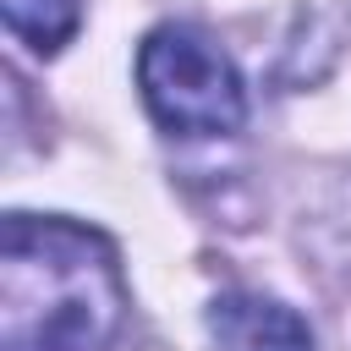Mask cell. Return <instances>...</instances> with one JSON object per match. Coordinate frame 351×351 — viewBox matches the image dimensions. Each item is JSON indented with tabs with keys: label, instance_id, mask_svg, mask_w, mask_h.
<instances>
[{
	"label": "cell",
	"instance_id": "obj_1",
	"mask_svg": "<svg viewBox=\"0 0 351 351\" xmlns=\"http://www.w3.org/2000/svg\"><path fill=\"white\" fill-rule=\"evenodd\" d=\"M126 324L115 247L71 219L11 214L0 236V351H104Z\"/></svg>",
	"mask_w": 351,
	"mask_h": 351
},
{
	"label": "cell",
	"instance_id": "obj_2",
	"mask_svg": "<svg viewBox=\"0 0 351 351\" xmlns=\"http://www.w3.org/2000/svg\"><path fill=\"white\" fill-rule=\"evenodd\" d=\"M137 88L148 115L170 137H225L247 121V88L236 60L186 22H165L143 38Z\"/></svg>",
	"mask_w": 351,
	"mask_h": 351
},
{
	"label": "cell",
	"instance_id": "obj_3",
	"mask_svg": "<svg viewBox=\"0 0 351 351\" xmlns=\"http://www.w3.org/2000/svg\"><path fill=\"white\" fill-rule=\"evenodd\" d=\"M208 335L219 351H313V329L274 296L230 291L208 307Z\"/></svg>",
	"mask_w": 351,
	"mask_h": 351
},
{
	"label": "cell",
	"instance_id": "obj_4",
	"mask_svg": "<svg viewBox=\"0 0 351 351\" xmlns=\"http://www.w3.org/2000/svg\"><path fill=\"white\" fill-rule=\"evenodd\" d=\"M0 11H5V27L38 55H55L82 27V0H0Z\"/></svg>",
	"mask_w": 351,
	"mask_h": 351
}]
</instances>
